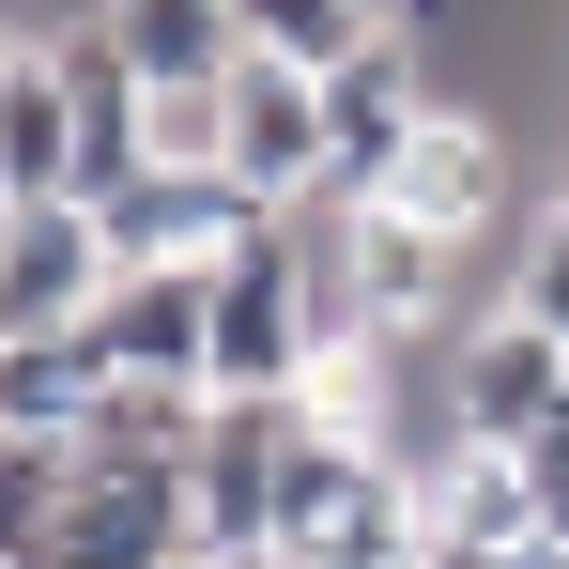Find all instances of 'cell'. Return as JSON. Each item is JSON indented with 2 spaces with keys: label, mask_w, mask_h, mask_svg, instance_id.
Instances as JSON below:
<instances>
[{
  "label": "cell",
  "mask_w": 569,
  "mask_h": 569,
  "mask_svg": "<svg viewBox=\"0 0 569 569\" xmlns=\"http://www.w3.org/2000/svg\"><path fill=\"white\" fill-rule=\"evenodd\" d=\"M323 370V278H308V216H262L216 262V400H292Z\"/></svg>",
  "instance_id": "1"
},
{
  "label": "cell",
  "mask_w": 569,
  "mask_h": 569,
  "mask_svg": "<svg viewBox=\"0 0 569 569\" xmlns=\"http://www.w3.org/2000/svg\"><path fill=\"white\" fill-rule=\"evenodd\" d=\"M123 278V247H108L93 200H16L0 216V339H78Z\"/></svg>",
  "instance_id": "2"
},
{
  "label": "cell",
  "mask_w": 569,
  "mask_h": 569,
  "mask_svg": "<svg viewBox=\"0 0 569 569\" xmlns=\"http://www.w3.org/2000/svg\"><path fill=\"white\" fill-rule=\"evenodd\" d=\"M569 416V339L555 323H523V308H492V323H462V355H447V431L462 447H539Z\"/></svg>",
  "instance_id": "3"
},
{
  "label": "cell",
  "mask_w": 569,
  "mask_h": 569,
  "mask_svg": "<svg viewBox=\"0 0 569 569\" xmlns=\"http://www.w3.org/2000/svg\"><path fill=\"white\" fill-rule=\"evenodd\" d=\"M231 186H247V200H278V216L339 186L323 78H308V62H278V47H247V62H231Z\"/></svg>",
  "instance_id": "4"
},
{
  "label": "cell",
  "mask_w": 569,
  "mask_h": 569,
  "mask_svg": "<svg viewBox=\"0 0 569 569\" xmlns=\"http://www.w3.org/2000/svg\"><path fill=\"white\" fill-rule=\"evenodd\" d=\"M93 355L139 385H216V262H123L93 308Z\"/></svg>",
  "instance_id": "5"
},
{
  "label": "cell",
  "mask_w": 569,
  "mask_h": 569,
  "mask_svg": "<svg viewBox=\"0 0 569 569\" xmlns=\"http://www.w3.org/2000/svg\"><path fill=\"white\" fill-rule=\"evenodd\" d=\"M370 200H385V216H416V231H447V247H477V231L508 216V139H492V123L447 93L416 139H400V170H385Z\"/></svg>",
  "instance_id": "6"
},
{
  "label": "cell",
  "mask_w": 569,
  "mask_h": 569,
  "mask_svg": "<svg viewBox=\"0 0 569 569\" xmlns=\"http://www.w3.org/2000/svg\"><path fill=\"white\" fill-rule=\"evenodd\" d=\"M93 216H108V247H123V262H231L278 200H247L231 170H139V186L93 200Z\"/></svg>",
  "instance_id": "7"
},
{
  "label": "cell",
  "mask_w": 569,
  "mask_h": 569,
  "mask_svg": "<svg viewBox=\"0 0 569 569\" xmlns=\"http://www.w3.org/2000/svg\"><path fill=\"white\" fill-rule=\"evenodd\" d=\"M108 16V47L154 78V93H216L231 62H247V16L231 0H93Z\"/></svg>",
  "instance_id": "8"
},
{
  "label": "cell",
  "mask_w": 569,
  "mask_h": 569,
  "mask_svg": "<svg viewBox=\"0 0 569 569\" xmlns=\"http://www.w3.org/2000/svg\"><path fill=\"white\" fill-rule=\"evenodd\" d=\"M0 186L16 200H78V93H62L47 47L0 62Z\"/></svg>",
  "instance_id": "9"
},
{
  "label": "cell",
  "mask_w": 569,
  "mask_h": 569,
  "mask_svg": "<svg viewBox=\"0 0 569 569\" xmlns=\"http://www.w3.org/2000/svg\"><path fill=\"white\" fill-rule=\"evenodd\" d=\"M292 569H431V492H416V462H370Z\"/></svg>",
  "instance_id": "10"
},
{
  "label": "cell",
  "mask_w": 569,
  "mask_h": 569,
  "mask_svg": "<svg viewBox=\"0 0 569 569\" xmlns=\"http://www.w3.org/2000/svg\"><path fill=\"white\" fill-rule=\"evenodd\" d=\"M93 385H108L93 323H78V339H0V431H78Z\"/></svg>",
  "instance_id": "11"
},
{
  "label": "cell",
  "mask_w": 569,
  "mask_h": 569,
  "mask_svg": "<svg viewBox=\"0 0 569 569\" xmlns=\"http://www.w3.org/2000/svg\"><path fill=\"white\" fill-rule=\"evenodd\" d=\"M231 16H247V47H278V62H308V78H339V62L385 31L370 0H231Z\"/></svg>",
  "instance_id": "12"
},
{
  "label": "cell",
  "mask_w": 569,
  "mask_h": 569,
  "mask_svg": "<svg viewBox=\"0 0 569 569\" xmlns=\"http://www.w3.org/2000/svg\"><path fill=\"white\" fill-rule=\"evenodd\" d=\"M154 170H231V78L216 93H154Z\"/></svg>",
  "instance_id": "13"
},
{
  "label": "cell",
  "mask_w": 569,
  "mask_h": 569,
  "mask_svg": "<svg viewBox=\"0 0 569 569\" xmlns=\"http://www.w3.org/2000/svg\"><path fill=\"white\" fill-rule=\"evenodd\" d=\"M508 308L569 339V216H539V231H523V278H508Z\"/></svg>",
  "instance_id": "14"
},
{
  "label": "cell",
  "mask_w": 569,
  "mask_h": 569,
  "mask_svg": "<svg viewBox=\"0 0 569 569\" xmlns=\"http://www.w3.org/2000/svg\"><path fill=\"white\" fill-rule=\"evenodd\" d=\"M523 492H539V539H569V416L523 447Z\"/></svg>",
  "instance_id": "15"
},
{
  "label": "cell",
  "mask_w": 569,
  "mask_h": 569,
  "mask_svg": "<svg viewBox=\"0 0 569 569\" xmlns=\"http://www.w3.org/2000/svg\"><path fill=\"white\" fill-rule=\"evenodd\" d=\"M447 569H569V539H508V555H447Z\"/></svg>",
  "instance_id": "16"
},
{
  "label": "cell",
  "mask_w": 569,
  "mask_h": 569,
  "mask_svg": "<svg viewBox=\"0 0 569 569\" xmlns=\"http://www.w3.org/2000/svg\"><path fill=\"white\" fill-rule=\"evenodd\" d=\"M16 47H31V0H0V62H16Z\"/></svg>",
  "instance_id": "17"
},
{
  "label": "cell",
  "mask_w": 569,
  "mask_h": 569,
  "mask_svg": "<svg viewBox=\"0 0 569 569\" xmlns=\"http://www.w3.org/2000/svg\"><path fill=\"white\" fill-rule=\"evenodd\" d=\"M555 216H569V154H555Z\"/></svg>",
  "instance_id": "18"
},
{
  "label": "cell",
  "mask_w": 569,
  "mask_h": 569,
  "mask_svg": "<svg viewBox=\"0 0 569 569\" xmlns=\"http://www.w3.org/2000/svg\"><path fill=\"white\" fill-rule=\"evenodd\" d=\"M0 216H16V186H0Z\"/></svg>",
  "instance_id": "19"
}]
</instances>
